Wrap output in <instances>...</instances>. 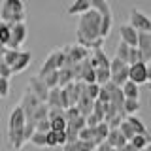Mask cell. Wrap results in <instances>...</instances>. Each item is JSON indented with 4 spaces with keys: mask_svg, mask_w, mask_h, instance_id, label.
Returning a JSON list of instances; mask_svg holds the SVG:
<instances>
[{
    "mask_svg": "<svg viewBox=\"0 0 151 151\" xmlns=\"http://www.w3.org/2000/svg\"><path fill=\"white\" fill-rule=\"evenodd\" d=\"M100 25H102V15L98 12L89 9L87 13H81L78 21V28H76L78 44L89 51L102 47L104 40L100 38Z\"/></svg>",
    "mask_w": 151,
    "mask_h": 151,
    "instance_id": "1",
    "label": "cell"
},
{
    "mask_svg": "<svg viewBox=\"0 0 151 151\" xmlns=\"http://www.w3.org/2000/svg\"><path fill=\"white\" fill-rule=\"evenodd\" d=\"M25 113L19 106H15L12 110L8 117V144L12 149H23L25 142H23V130H25Z\"/></svg>",
    "mask_w": 151,
    "mask_h": 151,
    "instance_id": "2",
    "label": "cell"
},
{
    "mask_svg": "<svg viewBox=\"0 0 151 151\" xmlns=\"http://www.w3.org/2000/svg\"><path fill=\"white\" fill-rule=\"evenodd\" d=\"M0 21L8 25L15 23H25L27 21V9L23 0H2L0 4Z\"/></svg>",
    "mask_w": 151,
    "mask_h": 151,
    "instance_id": "3",
    "label": "cell"
},
{
    "mask_svg": "<svg viewBox=\"0 0 151 151\" xmlns=\"http://www.w3.org/2000/svg\"><path fill=\"white\" fill-rule=\"evenodd\" d=\"M91 2V9L98 12L102 15V25H100V38L106 40L111 32V27H113V12H111V6L108 0H89Z\"/></svg>",
    "mask_w": 151,
    "mask_h": 151,
    "instance_id": "4",
    "label": "cell"
},
{
    "mask_svg": "<svg viewBox=\"0 0 151 151\" xmlns=\"http://www.w3.org/2000/svg\"><path fill=\"white\" fill-rule=\"evenodd\" d=\"M129 25L134 28L136 32H151V15L142 12L138 8H130L129 12Z\"/></svg>",
    "mask_w": 151,
    "mask_h": 151,
    "instance_id": "5",
    "label": "cell"
},
{
    "mask_svg": "<svg viewBox=\"0 0 151 151\" xmlns=\"http://www.w3.org/2000/svg\"><path fill=\"white\" fill-rule=\"evenodd\" d=\"M63 66H64V53H63V49L51 51V53L45 57L44 64H42L40 72H38V78H44V76L51 74V72H57V70H60Z\"/></svg>",
    "mask_w": 151,
    "mask_h": 151,
    "instance_id": "6",
    "label": "cell"
},
{
    "mask_svg": "<svg viewBox=\"0 0 151 151\" xmlns=\"http://www.w3.org/2000/svg\"><path fill=\"white\" fill-rule=\"evenodd\" d=\"M40 104H42V102L38 100V98H36L30 91H28V89L23 93V98H21V102H19V108H21L23 113H25V121H27V123H32V125H34V121H32V115H34L36 108L40 106Z\"/></svg>",
    "mask_w": 151,
    "mask_h": 151,
    "instance_id": "7",
    "label": "cell"
},
{
    "mask_svg": "<svg viewBox=\"0 0 151 151\" xmlns=\"http://www.w3.org/2000/svg\"><path fill=\"white\" fill-rule=\"evenodd\" d=\"M27 34H28V28H27V23H15L12 25V30H9V42H8V49H19L23 45V42L27 40Z\"/></svg>",
    "mask_w": 151,
    "mask_h": 151,
    "instance_id": "8",
    "label": "cell"
},
{
    "mask_svg": "<svg viewBox=\"0 0 151 151\" xmlns=\"http://www.w3.org/2000/svg\"><path fill=\"white\" fill-rule=\"evenodd\" d=\"M27 89H28L32 94H34V96H36L42 104H45L47 94H49V89L45 87V83H44V79H42V78H38V76H32V78L28 79Z\"/></svg>",
    "mask_w": 151,
    "mask_h": 151,
    "instance_id": "9",
    "label": "cell"
},
{
    "mask_svg": "<svg viewBox=\"0 0 151 151\" xmlns=\"http://www.w3.org/2000/svg\"><path fill=\"white\" fill-rule=\"evenodd\" d=\"M129 81L136 83L138 87L142 83H147V66H145V63L129 66Z\"/></svg>",
    "mask_w": 151,
    "mask_h": 151,
    "instance_id": "10",
    "label": "cell"
},
{
    "mask_svg": "<svg viewBox=\"0 0 151 151\" xmlns=\"http://www.w3.org/2000/svg\"><path fill=\"white\" fill-rule=\"evenodd\" d=\"M119 36H121L119 42H125L129 47H136V44H138V32H136L129 23H123L119 27Z\"/></svg>",
    "mask_w": 151,
    "mask_h": 151,
    "instance_id": "11",
    "label": "cell"
},
{
    "mask_svg": "<svg viewBox=\"0 0 151 151\" xmlns=\"http://www.w3.org/2000/svg\"><path fill=\"white\" fill-rule=\"evenodd\" d=\"M93 104H94V100H91V98L87 96V93H85V89H83L81 96H79L78 104H76V108L79 110V115H81V117H89V115H91V113H93Z\"/></svg>",
    "mask_w": 151,
    "mask_h": 151,
    "instance_id": "12",
    "label": "cell"
},
{
    "mask_svg": "<svg viewBox=\"0 0 151 151\" xmlns=\"http://www.w3.org/2000/svg\"><path fill=\"white\" fill-rule=\"evenodd\" d=\"M30 60H32V53L30 51H21L17 63L12 66V74H19V72H25V70L30 66Z\"/></svg>",
    "mask_w": 151,
    "mask_h": 151,
    "instance_id": "13",
    "label": "cell"
},
{
    "mask_svg": "<svg viewBox=\"0 0 151 151\" xmlns=\"http://www.w3.org/2000/svg\"><path fill=\"white\" fill-rule=\"evenodd\" d=\"M91 9V2L89 0H74L68 6V15H81V13H87Z\"/></svg>",
    "mask_w": 151,
    "mask_h": 151,
    "instance_id": "14",
    "label": "cell"
},
{
    "mask_svg": "<svg viewBox=\"0 0 151 151\" xmlns=\"http://www.w3.org/2000/svg\"><path fill=\"white\" fill-rule=\"evenodd\" d=\"M106 144L111 145V147H115V149H121L123 145L129 144V142H127V140L121 136L119 129H110V134H108V138H106Z\"/></svg>",
    "mask_w": 151,
    "mask_h": 151,
    "instance_id": "15",
    "label": "cell"
},
{
    "mask_svg": "<svg viewBox=\"0 0 151 151\" xmlns=\"http://www.w3.org/2000/svg\"><path fill=\"white\" fill-rule=\"evenodd\" d=\"M96 145L94 142H81V140H76L74 144H66L63 151H94Z\"/></svg>",
    "mask_w": 151,
    "mask_h": 151,
    "instance_id": "16",
    "label": "cell"
},
{
    "mask_svg": "<svg viewBox=\"0 0 151 151\" xmlns=\"http://www.w3.org/2000/svg\"><path fill=\"white\" fill-rule=\"evenodd\" d=\"M91 57L94 59V63H96L98 68H110V57L106 55V51H104L102 47H98V49H93Z\"/></svg>",
    "mask_w": 151,
    "mask_h": 151,
    "instance_id": "17",
    "label": "cell"
},
{
    "mask_svg": "<svg viewBox=\"0 0 151 151\" xmlns=\"http://www.w3.org/2000/svg\"><path fill=\"white\" fill-rule=\"evenodd\" d=\"M108 134H110V127H108V123H98L96 127H94V145L102 144V142H106Z\"/></svg>",
    "mask_w": 151,
    "mask_h": 151,
    "instance_id": "18",
    "label": "cell"
},
{
    "mask_svg": "<svg viewBox=\"0 0 151 151\" xmlns=\"http://www.w3.org/2000/svg\"><path fill=\"white\" fill-rule=\"evenodd\" d=\"M127 123L132 127L134 134H149L147 129H145V123L142 121L138 115H129V117H127Z\"/></svg>",
    "mask_w": 151,
    "mask_h": 151,
    "instance_id": "19",
    "label": "cell"
},
{
    "mask_svg": "<svg viewBox=\"0 0 151 151\" xmlns=\"http://www.w3.org/2000/svg\"><path fill=\"white\" fill-rule=\"evenodd\" d=\"M123 94H125V98H132V100H140V87L136 83L132 81H127L125 85L121 87Z\"/></svg>",
    "mask_w": 151,
    "mask_h": 151,
    "instance_id": "20",
    "label": "cell"
},
{
    "mask_svg": "<svg viewBox=\"0 0 151 151\" xmlns=\"http://www.w3.org/2000/svg\"><path fill=\"white\" fill-rule=\"evenodd\" d=\"M149 142H151V136L149 134H136L134 138L129 142V144L132 145V147H136L138 151H142V149H147Z\"/></svg>",
    "mask_w": 151,
    "mask_h": 151,
    "instance_id": "21",
    "label": "cell"
},
{
    "mask_svg": "<svg viewBox=\"0 0 151 151\" xmlns=\"http://www.w3.org/2000/svg\"><path fill=\"white\" fill-rule=\"evenodd\" d=\"M110 81H111L113 85H115V87H123V85L129 81V64H127V66H123V70H119L117 74H113Z\"/></svg>",
    "mask_w": 151,
    "mask_h": 151,
    "instance_id": "22",
    "label": "cell"
},
{
    "mask_svg": "<svg viewBox=\"0 0 151 151\" xmlns=\"http://www.w3.org/2000/svg\"><path fill=\"white\" fill-rule=\"evenodd\" d=\"M47 108H60V89H49V94H47V100H45Z\"/></svg>",
    "mask_w": 151,
    "mask_h": 151,
    "instance_id": "23",
    "label": "cell"
},
{
    "mask_svg": "<svg viewBox=\"0 0 151 151\" xmlns=\"http://www.w3.org/2000/svg\"><path fill=\"white\" fill-rule=\"evenodd\" d=\"M140 108H142L140 100L125 98V104H123V113H127V115H136V113L140 111Z\"/></svg>",
    "mask_w": 151,
    "mask_h": 151,
    "instance_id": "24",
    "label": "cell"
},
{
    "mask_svg": "<svg viewBox=\"0 0 151 151\" xmlns=\"http://www.w3.org/2000/svg\"><path fill=\"white\" fill-rule=\"evenodd\" d=\"M94 78H96V85L104 87V85L110 83V79H111L110 68H96V70H94Z\"/></svg>",
    "mask_w": 151,
    "mask_h": 151,
    "instance_id": "25",
    "label": "cell"
},
{
    "mask_svg": "<svg viewBox=\"0 0 151 151\" xmlns=\"http://www.w3.org/2000/svg\"><path fill=\"white\" fill-rule=\"evenodd\" d=\"M74 81V74H72V68H60L59 70V89L66 87L68 83Z\"/></svg>",
    "mask_w": 151,
    "mask_h": 151,
    "instance_id": "26",
    "label": "cell"
},
{
    "mask_svg": "<svg viewBox=\"0 0 151 151\" xmlns=\"http://www.w3.org/2000/svg\"><path fill=\"white\" fill-rule=\"evenodd\" d=\"M19 55H21V49H8V47H6V49H4V57H2V60L9 66V68H12V66L17 63Z\"/></svg>",
    "mask_w": 151,
    "mask_h": 151,
    "instance_id": "27",
    "label": "cell"
},
{
    "mask_svg": "<svg viewBox=\"0 0 151 151\" xmlns=\"http://www.w3.org/2000/svg\"><path fill=\"white\" fill-rule=\"evenodd\" d=\"M129 53H130V47L125 44V42H119L117 44V49H115V59L123 60V63H129Z\"/></svg>",
    "mask_w": 151,
    "mask_h": 151,
    "instance_id": "28",
    "label": "cell"
},
{
    "mask_svg": "<svg viewBox=\"0 0 151 151\" xmlns=\"http://www.w3.org/2000/svg\"><path fill=\"white\" fill-rule=\"evenodd\" d=\"M119 132H121V136L123 138H125L127 142H130L132 138H134V130H132V127L129 125V123H127V119H123L121 121V125H119Z\"/></svg>",
    "mask_w": 151,
    "mask_h": 151,
    "instance_id": "29",
    "label": "cell"
},
{
    "mask_svg": "<svg viewBox=\"0 0 151 151\" xmlns=\"http://www.w3.org/2000/svg\"><path fill=\"white\" fill-rule=\"evenodd\" d=\"M9 30H12V25L0 21V44H2L4 47H6L8 42H9Z\"/></svg>",
    "mask_w": 151,
    "mask_h": 151,
    "instance_id": "30",
    "label": "cell"
},
{
    "mask_svg": "<svg viewBox=\"0 0 151 151\" xmlns=\"http://www.w3.org/2000/svg\"><path fill=\"white\" fill-rule=\"evenodd\" d=\"M44 83H45V87L47 89H55V87H59V70L57 72H51V74H47L44 76Z\"/></svg>",
    "mask_w": 151,
    "mask_h": 151,
    "instance_id": "31",
    "label": "cell"
},
{
    "mask_svg": "<svg viewBox=\"0 0 151 151\" xmlns=\"http://www.w3.org/2000/svg\"><path fill=\"white\" fill-rule=\"evenodd\" d=\"M47 111H49V108H47L45 104H40V106L36 108L34 115H32V121H34V125H36L38 121H45V119H47Z\"/></svg>",
    "mask_w": 151,
    "mask_h": 151,
    "instance_id": "32",
    "label": "cell"
},
{
    "mask_svg": "<svg viewBox=\"0 0 151 151\" xmlns=\"http://www.w3.org/2000/svg\"><path fill=\"white\" fill-rule=\"evenodd\" d=\"M93 115L102 123L104 121V115H106V104H100L98 100H94V104H93Z\"/></svg>",
    "mask_w": 151,
    "mask_h": 151,
    "instance_id": "33",
    "label": "cell"
},
{
    "mask_svg": "<svg viewBox=\"0 0 151 151\" xmlns=\"http://www.w3.org/2000/svg\"><path fill=\"white\" fill-rule=\"evenodd\" d=\"M49 125H51V130L53 132H64L66 130V119L64 117H57V119L49 121Z\"/></svg>",
    "mask_w": 151,
    "mask_h": 151,
    "instance_id": "34",
    "label": "cell"
},
{
    "mask_svg": "<svg viewBox=\"0 0 151 151\" xmlns=\"http://www.w3.org/2000/svg\"><path fill=\"white\" fill-rule=\"evenodd\" d=\"M78 140H81V142H94V129H89V127L81 129L79 134H78Z\"/></svg>",
    "mask_w": 151,
    "mask_h": 151,
    "instance_id": "35",
    "label": "cell"
},
{
    "mask_svg": "<svg viewBox=\"0 0 151 151\" xmlns=\"http://www.w3.org/2000/svg\"><path fill=\"white\" fill-rule=\"evenodd\" d=\"M85 93H87V96L91 98V100H96V98H98V93H100V85H96V83L85 85Z\"/></svg>",
    "mask_w": 151,
    "mask_h": 151,
    "instance_id": "36",
    "label": "cell"
},
{
    "mask_svg": "<svg viewBox=\"0 0 151 151\" xmlns=\"http://www.w3.org/2000/svg\"><path fill=\"white\" fill-rule=\"evenodd\" d=\"M28 142H30L32 145H36V147H45V134H42V132H34L32 138Z\"/></svg>",
    "mask_w": 151,
    "mask_h": 151,
    "instance_id": "37",
    "label": "cell"
},
{
    "mask_svg": "<svg viewBox=\"0 0 151 151\" xmlns=\"http://www.w3.org/2000/svg\"><path fill=\"white\" fill-rule=\"evenodd\" d=\"M138 63H142V55H140V51L136 49V47H130V53H129V66H132V64H138Z\"/></svg>",
    "mask_w": 151,
    "mask_h": 151,
    "instance_id": "38",
    "label": "cell"
},
{
    "mask_svg": "<svg viewBox=\"0 0 151 151\" xmlns=\"http://www.w3.org/2000/svg\"><path fill=\"white\" fill-rule=\"evenodd\" d=\"M123 66H127L125 63H123V60L115 59V57H113V59H110V74H111V76H113V74H117L119 70H123Z\"/></svg>",
    "mask_w": 151,
    "mask_h": 151,
    "instance_id": "39",
    "label": "cell"
},
{
    "mask_svg": "<svg viewBox=\"0 0 151 151\" xmlns=\"http://www.w3.org/2000/svg\"><path fill=\"white\" fill-rule=\"evenodd\" d=\"M110 91H108V87L104 85V87H100V93H98V98L96 100L100 102V104H110Z\"/></svg>",
    "mask_w": 151,
    "mask_h": 151,
    "instance_id": "40",
    "label": "cell"
},
{
    "mask_svg": "<svg viewBox=\"0 0 151 151\" xmlns=\"http://www.w3.org/2000/svg\"><path fill=\"white\" fill-rule=\"evenodd\" d=\"M78 117H81V115H79V110H78L76 106L68 108V110H64V119H66V121H74V119H78Z\"/></svg>",
    "mask_w": 151,
    "mask_h": 151,
    "instance_id": "41",
    "label": "cell"
},
{
    "mask_svg": "<svg viewBox=\"0 0 151 151\" xmlns=\"http://www.w3.org/2000/svg\"><path fill=\"white\" fill-rule=\"evenodd\" d=\"M57 117H64V110L63 108H49V111H47V119L53 121Z\"/></svg>",
    "mask_w": 151,
    "mask_h": 151,
    "instance_id": "42",
    "label": "cell"
},
{
    "mask_svg": "<svg viewBox=\"0 0 151 151\" xmlns=\"http://www.w3.org/2000/svg\"><path fill=\"white\" fill-rule=\"evenodd\" d=\"M55 145H59L57 144V132L49 130L45 134V147H55Z\"/></svg>",
    "mask_w": 151,
    "mask_h": 151,
    "instance_id": "43",
    "label": "cell"
},
{
    "mask_svg": "<svg viewBox=\"0 0 151 151\" xmlns=\"http://www.w3.org/2000/svg\"><path fill=\"white\" fill-rule=\"evenodd\" d=\"M49 130H51L49 119H45V121H38V123H36V132H42V134H47Z\"/></svg>",
    "mask_w": 151,
    "mask_h": 151,
    "instance_id": "44",
    "label": "cell"
},
{
    "mask_svg": "<svg viewBox=\"0 0 151 151\" xmlns=\"http://www.w3.org/2000/svg\"><path fill=\"white\" fill-rule=\"evenodd\" d=\"M12 76H13V74H12V68H9V66H8V64L2 60V63H0V78H4V79H9Z\"/></svg>",
    "mask_w": 151,
    "mask_h": 151,
    "instance_id": "45",
    "label": "cell"
},
{
    "mask_svg": "<svg viewBox=\"0 0 151 151\" xmlns=\"http://www.w3.org/2000/svg\"><path fill=\"white\" fill-rule=\"evenodd\" d=\"M9 94V79L0 78V96H8Z\"/></svg>",
    "mask_w": 151,
    "mask_h": 151,
    "instance_id": "46",
    "label": "cell"
},
{
    "mask_svg": "<svg viewBox=\"0 0 151 151\" xmlns=\"http://www.w3.org/2000/svg\"><path fill=\"white\" fill-rule=\"evenodd\" d=\"M125 119V117L123 115H117V117H113V119L108 123V127H110V129H119V125H121V121Z\"/></svg>",
    "mask_w": 151,
    "mask_h": 151,
    "instance_id": "47",
    "label": "cell"
},
{
    "mask_svg": "<svg viewBox=\"0 0 151 151\" xmlns=\"http://www.w3.org/2000/svg\"><path fill=\"white\" fill-rule=\"evenodd\" d=\"M94 151H117V149H115V147H111V145H108L106 142H102V144H98V145H96V149H94Z\"/></svg>",
    "mask_w": 151,
    "mask_h": 151,
    "instance_id": "48",
    "label": "cell"
},
{
    "mask_svg": "<svg viewBox=\"0 0 151 151\" xmlns=\"http://www.w3.org/2000/svg\"><path fill=\"white\" fill-rule=\"evenodd\" d=\"M57 144L59 145H66V132H57Z\"/></svg>",
    "mask_w": 151,
    "mask_h": 151,
    "instance_id": "49",
    "label": "cell"
},
{
    "mask_svg": "<svg viewBox=\"0 0 151 151\" xmlns=\"http://www.w3.org/2000/svg\"><path fill=\"white\" fill-rule=\"evenodd\" d=\"M117 151H138V149H136V147H132L130 144H125L121 149H117Z\"/></svg>",
    "mask_w": 151,
    "mask_h": 151,
    "instance_id": "50",
    "label": "cell"
},
{
    "mask_svg": "<svg viewBox=\"0 0 151 151\" xmlns=\"http://www.w3.org/2000/svg\"><path fill=\"white\" fill-rule=\"evenodd\" d=\"M147 151H151V142H149V145H147Z\"/></svg>",
    "mask_w": 151,
    "mask_h": 151,
    "instance_id": "51",
    "label": "cell"
},
{
    "mask_svg": "<svg viewBox=\"0 0 151 151\" xmlns=\"http://www.w3.org/2000/svg\"><path fill=\"white\" fill-rule=\"evenodd\" d=\"M149 45H151V32H149Z\"/></svg>",
    "mask_w": 151,
    "mask_h": 151,
    "instance_id": "52",
    "label": "cell"
},
{
    "mask_svg": "<svg viewBox=\"0 0 151 151\" xmlns=\"http://www.w3.org/2000/svg\"><path fill=\"white\" fill-rule=\"evenodd\" d=\"M147 87H149V91H151V81H149V83H147Z\"/></svg>",
    "mask_w": 151,
    "mask_h": 151,
    "instance_id": "53",
    "label": "cell"
},
{
    "mask_svg": "<svg viewBox=\"0 0 151 151\" xmlns=\"http://www.w3.org/2000/svg\"><path fill=\"white\" fill-rule=\"evenodd\" d=\"M142 151H147V149H142Z\"/></svg>",
    "mask_w": 151,
    "mask_h": 151,
    "instance_id": "54",
    "label": "cell"
}]
</instances>
